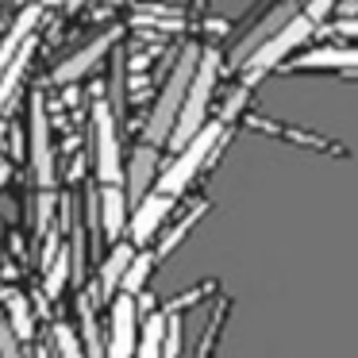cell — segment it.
Listing matches in <instances>:
<instances>
[{
	"label": "cell",
	"mask_w": 358,
	"mask_h": 358,
	"mask_svg": "<svg viewBox=\"0 0 358 358\" xmlns=\"http://www.w3.org/2000/svg\"><path fill=\"white\" fill-rule=\"evenodd\" d=\"M139 324H143L139 301L127 296V293H120L116 301L108 304V343H104V358H135V347H139Z\"/></svg>",
	"instance_id": "obj_6"
},
{
	"label": "cell",
	"mask_w": 358,
	"mask_h": 358,
	"mask_svg": "<svg viewBox=\"0 0 358 358\" xmlns=\"http://www.w3.org/2000/svg\"><path fill=\"white\" fill-rule=\"evenodd\" d=\"M70 270H73V250L62 243V247H58V255L47 262V273H43V296H47V301H58V296L66 293Z\"/></svg>",
	"instance_id": "obj_19"
},
{
	"label": "cell",
	"mask_w": 358,
	"mask_h": 358,
	"mask_svg": "<svg viewBox=\"0 0 358 358\" xmlns=\"http://www.w3.org/2000/svg\"><path fill=\"white\" fill-rule=\"evenodd\" d=\"M227 312H231V301H227V296H220L216 308H212L208 324H204V331H201V339H196V347H193V355H189V358H216L220 335H224V324H227Z\"/></svg>",
	"instance_id": "obj_18"
},
{
	"label": "cell",
	"mask_w": 358,
	"mask_h": 358,
	"mask_svg": "<svg viewBox=\"0 0 358 358\" xmlns=\"http://www.w3.org/2000/svg\"><path fill=\"white\" fill-rule=\"evenodd\" d=\"M208 208H212L208 196H196V201L189 204V208L181 212V216L173 220V224H166V227H162V235H158V243H155V262H158V266H162L166 258H170L173 250H178L181 243L189 239V235H193V227L204 220V212H208Z\"/></svg>",
	"instance_id": "obj_14"
},
{
	"label": "cell",
	"mask_w": 358,
	"mask_h": 358,
	"mask_svg": "<svg viewBox=\"0 0 358 358\" xmlns=\"http://www.w3.org/2000/svg\"><path fill=\"white\" fill-rule=\"evenodd\" d=\"M135 258V247L131 243H116V247H108V255L101 258V270H96V304H112L120 296V285H124V273L127 266H131Z\"/></svg>",
	"instance_id": "obj_15"
},
{
	"label": "cell",
	"mask_w": 358,
	"mask_h": 358,
	"mask_svg": "<svg viewBox=\"0 0 358 358\" xmlns=\"http://www.w3.org/2000/svg\"><path fill=\"white\" fill-rule=\"evenodd\" d=\"M27 135H31V178H35V185H39V193H50L55 181H58V173H55L50 116H47V101H43V93L31 96V127H27Z\"/></svg>",
	"instance_id": "obj_8"
},
{
	"label": "cell",
	"mask_w": 358,
	"mask_h": 358,
	"mask_svg": "<svg viewBox=\"0 0 358 358\" xmlns=\"http://www.w3.org/2000/svg\"><path fill=\"white\" fill-rule=\"evenodd\" d=\"M158 170H162V150L139 143V147L131 150V162L124 166V189H127V204H131V208L155 189Z\"/></svg>",
	"instance_id": "obj_12"
},
{
	"label": "cell",
	"mask_w": 358,
	"mask_h": 358,
	"mask_svg": "<svg viewBox=\"0 0 358 358\" xmlns=\"http://www.w3.org/2000/svg\"><path fill=\"white\" fill-rule=\"evenodd\" d=\"M162 339H166V316L162 312H147L139 324V347H135V358H162Z\"/></svg>",
	"instance_id": "obj_21"
},
{
	"label": "cell",
	"mask_w": 358,
	"mask_h": 358,
	"mask_svg": "<svg viewBox=\"0 0 358 358\" xmlns=\"http://www.w3.org/2000/svg\"><path fill=\"white\" fill-rule=\"evenodd\" d=\"M155 270H158L155 250H135L131 266H127V273H124L120 293H127V296H135V301H139V296L147 293V281H150V273H155Z\"/></svg>",
	"instance_id": "obj_20"
},
{
	"label": "cell",
	"mask_w": 358,
	"mask_h": 358,
	"mask_svg": "<svg viewBox=\"0 0 358 358\" xmlns=\"http://www.w3.org/2000/svg\"><path fill=\"white\" fill-rule=\"evenodd\" d=\"M93 173L96 185H124V155H120L116 112L104 96L93 101Z\"/></svg>",
	"instance_id": "obj_5"
},
{
	"label": "cell",
	"mask_w": 358,
	"mask_h": 358,
	"mask_svg": "<svg viewBox=\"0 0 358 358\" xmlns=\"http://www.w3.org/2000/svg\"><path fill=\"white\" fill-rule=\"evenodd\" d=\"M116 39H120V27H108V31H101L96 39H89L85 47L78 50V55H70L62 66H55L50 81H55V85H73V81H81L85 73H93V66L101 62L104 55H108Z\"/></svg>",
	"instance_id": "obj_11"
},
{
	"label": "cell",
	"mask_w": 358,
	"mask_h": 358,
	"mask_svg": "<svg viewBox=\"0 0 358 358\" xmlns=\"http://www.w3.org/2000/svg\"><path fill=\"white\" fill-rule=\"evenodd\" d=\"M196 62H201V43H185V47L178 50V58H173L170 73H166L162 93H158L155 104H150V116H147V124H143V139L139 143L158 147V150L170 143V131H173V124H178L181 104H185V93H189V81H193V73H196Z\"/></svg>",
	"instance_id": "obj_2"
},
{
	"label": "cell",
	"mask_w": 358,
	"mask_h": 358,
	"mask_svg": "<svg viewBox=\"0 0 358 358\" xmlns=\"http://www.w3.org/2000/svg\"><path fill=\"white\" fill-rule=\"evenodd\" d=\"M27 4H35V8H43V4H47V0H27Z\"/></svg>",
	"instance_id": "obj_26"
},
{
	"label": "cell",
	"mask_w": 358,
	"mask_h": 358,
	"mask_svg": "<svg viewBox=\"0 0 358 358\" xmlns=\"http://www.w3.org/2000/svg\"><path fill=\"white\" fill-rule=\"evenodd\" d=\"M8 178H12V166H8V162H4V158H0V189L8 185Z\"/></svg>",
	"instance_id": "obj_24"
},
{
	"label": "cell",
	"mask_w": 358,
	"mask_h": 358,
	"mask_svg": "<svg viewBox=\"0 0 358 358\" xmlns=\"http://www.w3.org/2000/svg\"><path fill=\"white\" fill-rule=\"evenodd\" d=\"M235 127H258V131H270V135H278V139H285V143H301V147H312V150H320V155H335V158H347V147L343 143H331V139H324V135H312V131H304V127H293V124H281V120H273V116H262V112H243V120Z\"/></svg>",
	"instance_id": "obj_10"
},
{
	"label": "cell",
	"mask_w": 358,
	"mask_h": 358,
	"mask_svg": "<svg viewBox=\"0 0 358 358\" xmlns=\"http://www.w3.org/2000/svg\"><path fill=\"white\" fill-rule=\"evenodd\" d=\"M231 135H235V127L220 124V120L212 116L208 124H204L201 131H196L193 139H189L185 147L170 158V162H162L158 181H155V193L181 201V193H185V189L193 185L204 170H212V166H216V158L224 155V147L231 143Z\"/></svg>",
	"instance_id": "obj_1"
},
{
	"label": "cell",
	"mask_w": 358,
	"mask_h": 358,
	"mask_svg": "<svg viewBox=\"0 0 358 358\" xmlns=\"http://www.w3.org/2000/svg\"><path fill=\"white\" fill-rule=\"evenodd\" d=\"M285 73H312V70H327L339 78H358V47L355 43H327V47H308L301 55H293L285 66Z\"/></svg>",
	"instance_id": "obj_7"
},
{
	"label": "cell",
	"mask_w": 358,
	"mask_h": 358,
	"mask_svg": "<svg viewBox=\"0 0 358 358\" xmlns=\"http://www.w3.org/2000/svg\"><path fill=\"white\" fill-rule=\"evenodd\" d=\"M0 304H4V324L12 327L16 343H35V312L27 304L24 293H0Z\"/></svg>",
	"instance_id": "obj_16"
},
{
	"label": "cell",
	"mask_w": 358,
	"mask_h": 358,
	"mask_svg": "<svg viewBox=\"0 0 358 358\" xmlns=\"http://www.w3.org/2000/svg\"><path fill=\"white\" fill-rule=\"evenodd\" d=\"M316 31H320V27L312 24L308 16H296L293 24H285L278 35H273V39H266L262 47H258L255 55L239 66V85L243 89H255L266 73L281 70V66L289 62V55H296L304 43H312V35H316Z\"/></svg>",
	"instance_id": "obj_4"
},
{
	"label": "cell",
	"mask_w": 358,
	"mask_h": 358,
	"mask_svg": "<svg viewBox=\"0 0 358 358\" xmlns=\"http://www.w3.org/2000/svg\"><path fill=\"white\" fill-rule=\"evenodd\" d=\"M55 355L58 358H85V350L78 343V331L70 324H55Z\"/></svg>",
	"instance_id": "obj_23"
},
{
	"label": "cell",
	"mask_w": 358,
	"mask_h": 358,
	"mask_svg": "<svg viewBox=\"0 0 358 358\" xmlns=\"http://www.w3.org/2000/svg\"><path fill=\"white\" fill-rule=\"evenodd\" d=\"M35 43H39V35H31V39L20 47V55L12 58V66L4 70V78H0V120H4V108L12 104V96H16V89L24 85L27 78V66H31V55H35Z\"/></svg>",
	"instance_id": "obj_17"
},
{
	"label": "cell",
	"mask_w": 358,
	"mask_h": 358,
	"mask_svg": "<svg viewBox=\"0 0 358 358\" xmlns=\"http://www.w3.org/2000/svg\"><path fill=\"white\" fill-rule=\"evenodd\" d=\"M81 4H89V0H66V12H78Z\"/></svg>",
	"instance_id": "obj_25"
},
{
	"label": "cell",
	"mask_w": 358,
	"mask_h": 358,
	"mask_svg": "<svg viewBox=\"0 0 358 358\" xmlns=\"http://www.w3.org/2000/svg\"><path fill=\"white\" fill-rule=\"evenodd\" d=\"M96 204H101V243L116 247L127 235V189L124 185H96Z\"/></svg>",
	"instance_id": "obj_13"
},
{
	"label": "cell",
	"mask_w": 358,
	"mask_h": 358,
	"mask_svg": "<svg viewBox=\"0 0 358 358\" xmlns=\"http://www.w3.org/2000/svg\"><path fill=\"white\" fill-rule=\"evenodd\" d=\"M173 208H178L173 196H162V193L150 189V193L131 208V220H127V243H131L135 250H150V243L162 235V227H166V220H170Z\"/></svg>",
	"instance_id": "obj_9"
},
{
	"label": "cell",
	"mask_w": 358,
	"mask_h": 358,
	"mask_svg": "<svg viewBox=\"0 0 358 358\" xmlns=\"http://www.w3.org/2000/svg\"><path fill=\"white\" fill-rule=\"evenodd\" d=\"M220 289V281L216 278H208V281H201V285H193L189 293H178L173 301H166V304H158V312L162 316H181V312H189L193 304H201V301H208L212 293Z\"/></svg>",
	"instance_id": "obj_22"
},
{
	"label": "cell",
	"mask_w": 358,
	"mask_h": 358,
	"mask_svg": "<svg viewBox=\"0 0 358 358\" xmlns=\"http://www.w3.org/2000/svg\"><path fill=\"white\" fill-rule=\"evenodd\" d=\"M220 73H224V55H220V47L204 43L196 73H193V81H189L185 104H181V112H178V124H173V131H170V143H166L173 155H178V150L212 120L208 108H212V93H216V85H220Z\"/></svg>",
	"instance_id": "obj_3"
}]
</instances>
